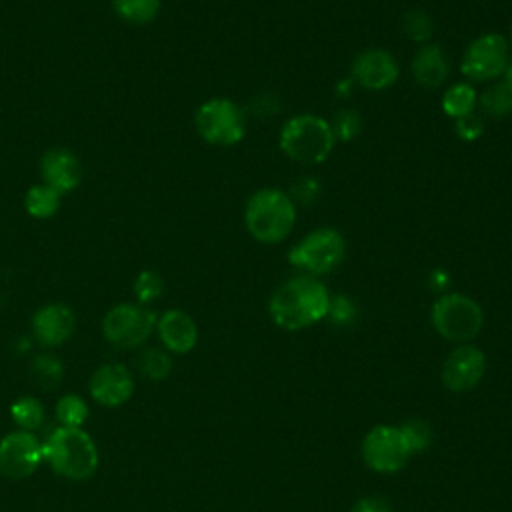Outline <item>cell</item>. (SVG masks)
Here are the masks:
<instances>
[{
	"label": "cell",
	"instance_id": "44dd1931",
	"mask_svg": "<svg viewBox=\"0 0 512 512\" xmlns=\"http://www.w3.org/2000/svg\"><path fill=\"white\" fill-rule=\"evenodd\" d=\"M24 208L34 218H50L60 208V194L46 184L32 186L24 196Z\"/></svg>",
	"mask_w": 512,
	"mask_h": 512
},
{
	"label": "cell",
	"instance_id": "4fadbf2b",
	"mask_svg": "<svg viewBox=\"0 0 512 512\" xmlns=\"http://www.w3.org/2000/svg\"><path fill=\"white\" fill-rule=\"evenodd\" d=\"M350 76L352 82L364 90L380 92L398 80L400 66L392 52L384 48H368L354 56L350 64Z\"/></svg>",
	"mask_w": 512,
	"mask_h": 512
},
{
	"label": "cell",
	"instance_id": "d6a6232c",
	"mask_svg": "<svg viewBox=\"0 0 512 512\" xmlns=\"http://www.w3.org/2000/svg\"><path fill=\"white\" fill-rule=\"evenodd\" d=\"M320 188H318V182L314 178H302L298 182H294L292 186V194L290 198L296 202H302V204H310L316 200Z\"/></svg>",
	"mask_w": 512,
	"mask_h": 512
},
{
	"label": "cell",
	"instance_id": "ffe728a7",
	"mask_svg": "<svg viewBox=\"0 0 512 512\" xmlns=\"http://www.w3.org/2000/svg\"><path fill=\"white\" fill-rule=\"evenodd\" d=\"M478 102V94L468 82H456L446 88L442 94V110L450 118H462L470 112H474Z\"/></svg>",
	"mask_w": 512,
	"mask_h": 512
},
{
	"label": "cell",
	"instance_id": "4dcf8cb0",
	"mask_svg": "<svg viewBox=\"0 0 512 512\" xmlns=\"http://www.w3.org/2000/svg\"><path fill=\"white\" fill-rule=\"evenodd\" d=\"M356 306L348 296H330V304H328V314L326 318L334 324V326H350L356 320Z\"/></svg>",
	"mask_w": 512,
	"mask_h": 512
},
{
	"label": "cell",
	"instance_id": "836d02e7",
	"mask_svg": "<svg viewBox=\"0 0 512 512\" xmlns=\"http://www.w3.org/2000/svg\"><path fill=\"white\" fill-rule=\"evenodd\" d=\"M350 512H392V506L380 496H364L352 506Z\"/></svg>",
	"mask_w": 512,
	"mask_h": 512
},
{
	"label": "cell",
	"instance_id": "8fae6325",
	"mask_svg": "<svg viewBox=\"0 0 512 512\" xmlns=\"http://www.w3.org/2000/svg\"><path fill=\"white\" fill-rule=\"evenodd\" d=\"M42 458V444L28 430L10 432L0 440V472L12 480H20L36 472Z\"/></svg>",
	"mask_w": 512,
	"mask_h": 512
},
{
	"label": "cell",
	"instance_id": "4316f807",
	"mask_svg": "<svg viewBox=\"0 0 512 512\" xmlns=\"http://www.w3.org/2000/svg\"><path fill=\"white\" fill-rule=\"evenodd\" d=\"M140 370L150 380H164L172 370L170 356L160 348H148L140 356Z\"/></svg>",
	"mask_w": 512,
	"mask_h": 512
},
{
	"label": "cell",
	"instance_id": "d6986e66",
	"mask_svg": "<svg viewBox=\"0 0 512 512\" xmlns=\"http://www.w3.org/2000/svg\"><path fill=\"white\" fill-rule=\"evenodd\" d=\"M476 106L486 118H506L512 114V86L504 80L492 82L478 94Z\"/></svg>",
	"mask_w": 512,
	"mask_h": 512
},
{
	"label": "cell",
	"instance_id": "30bf717a",
	"mask_svg": "<svg viewBox=\"0 0 512 512\" xmlns=\"http://www.w3.org/2000/svg\"><path fill=\"white\" fill-rule=\"evenodd\" d=\"M158 318L144 304H116L108 310L102 330L108 342L120 348L140 346L154 330Z\"/></svg>",
	"mask_w": 512,
	"mask_h": 512
},
{
	"label": "cell",
	"instance_id": "603a6c76",
	"mask_svg": "<svg viewBox=\"0 0 512 512\" xmlns=\"http://www.w3.org/2000/svg\"><path fill=\"white\" fill-rule=\"evenodd\" d=\"M10 412H12L14 422H16L22 430H28V432L36 430V428L42 424V420H44V408H42V404H40L36 398H30V396L18 398V400L12 404Z\"/></svg>",
	"mask_w": 512,
	"mask_h": 512
},
{
	"label": "cell",
	"instance_id": "9a60e30c",
	"mask_svg": "<svg viewBox=\"0 0 512 512\" xmlns=\"http://www.w3.org/2000/svg\"><path fill=\"white\" fill-rule=\"evenodd\" d=\"M40 174L46 186L58 194L70 192L80 184L82 168L78 156L68 148H50L40 160Z\"/></svg>",
	"mask_w": 512,
	"mask_h": 512
},
{
	"label": "cell",
	"instance_id": "ac0fdd59",
	"mask_svg": "<svg viewBox=\"0 0 512 512\" xmlns=\"http://www.w3.org/2000/svg\"><path fill=\"white\" fill-rule=\"evenodd\" d=\"M450 74V60L442 46L422 44L412 60L414 80L428 90H434L446 82Z\"/></svg>",
	"mask_w": 512,
	"mask_h": 512
},
{
	"label": "cell",
	"instance_id": "7402d4cb",
	"mask_svg": "<svg viewBox=\"0 0 512 512\" xmlns=\"http://www.w3.org/2000/svg\"><path fill=\"white\" fill-rule=\"evenodd\" d=\"M112 6L130 24H148L160 12V0H112Z\"/></svg>",
	"mask_w": 512,
	"mask_h": 512
},
{
	"label": "cell",
	"instance_id": "d590c367",
	"mask_svg": "<svg viewBox=\"0 0 512 512\" xmlns=\"http://www.w3.org/2000/svg\"><path fill=\"white\" fill-rule=\"evenodd\" d=\"M510 42H512V30H510Z\"/></svg>",
	"mask_w": 512,
	"mask_h": 512
},
{
	"label": "cell",
	"instance_id": "f546056e",
	"mask_svg": "<svg viewBox=\"0 0 512 512\" xmlns=\"http://www.w3.org/2000/svg\"><path fill=\"white\" fill-rule=\"evenodd\" d=\"M162 290H164V282H162L160 274H156L154 270H144L136 276L134 294L140 304H148V302L156 300L162 294Z\"/></svg>",
	"mask_w": 512,
	"mask_h": 512
},
{
	"label": "cell",
	"instance_id": "83f0119b",
	"mask_svg": "<svg viewBox=\"0 0 512 512\" xmlns=\"http://www.w3.org/2000/svg\"><path fill=\"white\" fill-rule=\"evenodd\" d=\"M400 430L410 446L412 456L428 450V446L432 444V430L424 420H416V418L408 420V422L400 424Z\"/></svg>",
	"mask_w": 512,
	"mask_h": 512
},
{
	"label": "cell",
	"instance_id": "5b68a950",
	"mask_svg": "<svg viewBox=\"0 0 512 512\" xmlns=\"http://www.w3.org/2000/svg\"><path fill=\"white\" fill-rule=\"evenodd\" d=\"M434 330L456 344H468L482 328L484 314L476 300L466 294L450 292L442 294L430 312Z\"/></svg>",
	"mask_w": 512,
	"mask_h": 512
},
{
	"label": "cell",
	"instance_id": "ba28073f",
	"mask_svg": "<svg viewBox=\"0 0 512 512\" xmlns=\"http://www.w3.org/2000/svg\"><path fill=\"white\" fill-rule=\"evenodd\" d=\"M508 62V40L498 32H486L466 46L460 60V72L472 82H494L502 78Z\"/></svg>",
	"mask_w": 512,
	"mask_h": 512
},
{
	"label": "cell",
	"instance_id": "cb8c5ba5",
	"mask_svg": "<svg viewBox=\"0 0 512 512\" xmlns=\"http://www.w3.org/2000/svg\"><path fill=\"white\" fill-rule=\"evenodd\" d=\"M32 376L42 388H56L64 376V370L56 356L40 354L32 360Z\"/></svg>",
	"mask_w": 512,
	"mask_h": 512
},
{
	"label": "cell",
	"instance_id": "7a4b0ae2",
	"mask_svg": "<svg viewBox=\"0 0 512 512\" xmlns=\"http://www.w3.org/2000/svg\"><path fill=\"white\" fill-rule=\"evenodd\" d=\"M244 224L260 244H278L296 226V204L278 188H260L246 202Z\"/></svg>",
	"mask_w": 512,
	"mask_h": 512
},
{
	"label": "cell",
	"instance_id": "3957f363",
	"mask_svg": "<svg viewBox=\"0 0 512 512\" xmlns=\"http://www.w3.org/2000/svg\"><path fill=\"white\" fill-rule=\"evenodd\" d=\"M50 466L68 480H88L98 468V450L92 438L76 426H60L42 446Z\"/></svg>",
	"mask_w": 512,
	"mask_h": 512
},
{
	"label": "cell",
	"instance_id": "7c38bea8",
	"mask_svg": "<svg viewBox=\"0 0 512 512\" xmlns=\"http://www.w3.org/2000/svg\"><path fill=\"white\" fill-rule=\"evenodd\" d=\"M486 374V356L478 346L460 344L456 346L442 364V384L450 392L474 390Z\"/></svg>",
	"mask_w": 512,
	"mask_h": 512
},
{
	"label": "cell",
	"instance_id": "9c48e42d",
	"mask_svg": "<svg viewBox=\"0 0 512 512\" xmlns=\"http://www.w3.org/2000/svg\"><path fill=\"white\" fill-rule=\"evenodd\" d=\"M360 452L366 466L380 474L398 472L412 458L410 446L400 426L390 424H378L370 428L362 440Z\"/></svg>",
	"mask_w": 512,
	"mask_h": 512
},
{
	"label": "cell",
	"instance_id": "e575fe53",
	"mask_svg": "<svg viewBox=\"0 0 512 512\" xmlns=\"http://www.w3.org/2000/svg\"><path fill=\"white\" fill-rule=\"evenodd\" d=\"M502 80L512 86V60L508 62V66H506V70H504V74H502Z\"/></svg>",
	"mask_w": 512,
	"mask_h": 512
},
{
	"label": "cell",
	"instance_id": "1f68e13d",
	"mask_svg": "<svg viewBox=\"0 0 512 512\" xmlns=\"http://www.w3.org/2000/svg\"><path fill=\"white\" fill-rule=\"evenodd\" d=\"M454 130L458 134V138L466 140V142H472V140H478L484 130H486V118L480 114V112H470L462 118H456L454 122Z\"/></svg>",
	"mask_w": 512,
	"mask_h": 512
},
{
	"label": "cell",
	"instance_id": "8992f818",
	"mask_svg": "<svg viewBox=\"0 0 512 512\" xmlns=\"http://www.w3.org/2000/svg\"><path fill=\"white\" fill-rule=\"evenodd\" d=\"M346 256V240L336 228H316L308 232L288 252V262L302 274L322 276L340 266Z\"/></svg>",
	"mask_w": 512,
	"mask_h": 512
},
{
	"label": "cell",
	"instance_id": "52a82bcc",
	"mask_svg": "<svg viewBox=\"0 0 512 512\" xmlns=\"http://www.w3.org/2000/svg\"><path fill=\"white\" fill-rule=\"evenodd\" d=\"M194 122L198 134L214 146H234L246 134V116L228 98H210L200 104Z\"/></svg>",
	"mask_w": 512,
	"mask_h": 512
},
{
	"label": "cell",
	"instance_id": "f1b7e54d",
	"mask_svg": "<svg viewBox=\"0 0 512 512\" xmlns=\"http://www.w3.org/2000/svg\"><path fill=\"white\" fill-rule=\"evenodd\" d=\"M330 128H332V134L336 140H352L358 136L360 128H362V118L356 110H340L332 122H330Z\"/></svg>",
	"mask_w": 512,
	"mask_h": 512
},
{
	"label": "cell",
	"instance_id": "2e32d148",
	"mask_svg": "<svg viewBox=\"0 0 512 512\" xmlns=\"http://www.w3.org/2000/svg\"><path fill=\"white\" fill-rule=\"evenodd\" d=\"M76 326V316L66 304H46L32 318V330L40 344L60 346L66 342Z\"/></svg>",
	"mask_w": 512,
	"mask_h": 512
},
{
	"label": "cell",
	"instance_id": "d4e9b609",
	"mask_svg": "<svg viewBox=\"0 0 512 512\" xmlns=\"http://www.w3.org/2000/svg\"><path fill=\"white\" fill-rule=\"evenodd\" d=\"M434 32V22L428 12L414 8L404 14V34L418 44H428Z\"/></svg>",
	"mask_w": 512,
	"mask_h": 512
},
{
	"label": "cell",
	"instance_id": "6da1fadb",
	"mask_svg": "<svg viewBox=\"0 0 512 512\" xmlns=\"http://www.w3.org/2000/svg\"><path fill=\"white\" fill-rule=\"evenodd\" d=\"M330 294L310 274H296L282 282L270 296L268 314L284 330H302L326 318Z\"/></svg>",
	"mask_w": 512,
	"mask_h": 512
},
{
	"label": "cell",
	"instance_id": "484cf974",
	"mask_svg": "<svg viewBox=\"0 0 512 512\" xmlns=\"http://www.w3.org/2000/svg\"><path fill=\"white\" fill-rule=\"evenodd\" d=\"M56 416L62 422V426H76L88 418V406L86 402L76 394H66L56 404Z\"/></svg>",
	"mask_w": 512,
	"mask_h": 512
},
{
	"label": "cell",
	"instance_id": "5bb4252c",
	"mask_svg": "<svg viewBox=\"0 0 512 512\" xmlns=\"http://www.w3.org/2000/svg\"><path fill=\"white\" fill-rule=\"evenodd\" d=\"M134 392V380L124 364L108 362L96 368L90 378V394L102 406H120Z\"/></svg>",
	"mask_w": 512,
	"mask_h": 512
},
{
	"label": "cell",
	"instance_id": "277c9868",
	"mask_svg": "<svg viewBox=\"0 0 512 512\" xmlns=\"http://www.w3.org/2000/svg\"><path fill=\"white\" fill-rule=\"evenodd\" d=\"M278 144L284 156L298 164H320L330 156L336 138L322 116L298 114L282 124Z\"/></svg>",
	"mask_w": 512,
	"mask_h": 512
},
{
	"label": "cell",
	"instance_id": "e0dca14e",
	"mask_svg": "<svg viewBox=\"0 0 512 512\" xmlns=\"http://www.w3.org/2000/svg\"><path fill=\"white\" fill-rule=\"evenodd\" d=\"M158 336L166 350L176 354H186L196 346L198 340V328L190 314L184 310H166L158 322Z\"/></svg>",
	"mask_w": 512,
	"mask_h": 512
}]
</instances>
